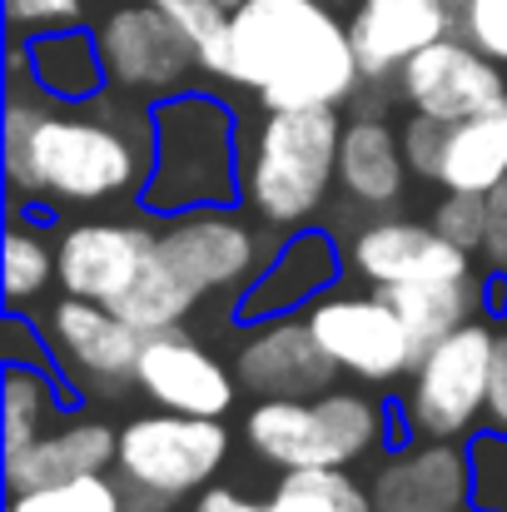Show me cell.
<instances>
[{
	"mask_svg": "<svg viewBox=\"0 0 507 512\" xmlns=\"http://www.w3.org/2000/svg\"><path fill=\"white\" fill-rule=\"evenodd\" d=\"M343 110H259L244 150V204L269 234H294L319 219L338 184Z\"/></svg>",
	"mask_w": 507,
	"mask_h": 512,
	"instance_id": "277c9868",
	"label": "cell"
},
{
	"mask_svg": "<svg viewBox=\"0 0 507 512\" xmlns=\"http://www.w3.org/2000/svg\"><path fill=\"white\" fill-rule=\"evenodd\" d=\"M304 319L314 339L324 343V353L338 363V373H348L353 383L388 388V383H403L418 363V343L378 289L338 284L304 309Z\"/></svg>",
	"mask_w": 507,
	"mask_h": 512,
	"instance_id": "9c48e42d",
	"label": "cell"
},
{
	"mask_svg": "<svg viewBox=\"0 0 507 512\" xmlns=\"http://www.w3.org/2000/svg\"><path fill=\"white\" fill-rule=\"evenodd\" d=\"M348 279L368 289H393V284H428V279H468L473 254L443 239L433 224H413L398 214H378L358 224L343 244Z\"/></svg>",
	"mask_w": 507,
	"mask_h": 512,
	"instance_id": "5bb4252c",
	"label": "cell"
},
{
	"mask_svg": "<svg viewBox=\"0 0 507 512\" xmlns=\"http://www.w3.org/2000/svg\"><path fill=\"white\" fill-rule=\"evenodd\" d=\"M493 348H498V329L488 319H473L433 348H423L403 393V433L468 443L483 428Z\"/></svg>",
	"mask_w": 507,
	"mask_h": 512,
	"instance_id": "8992f818",
	"label": "cell"
},
{
	"mask_svg": "<svg viewBox=\"0 0 507 512\" xmlns=\"http://www.w3.org/2000/svg\"><path fill=\"white\" fill-rule=\"evenodd\" d=\"M85 0H5V20L10 35H40V30H60L80 20Z\"/></svg>",
	"mask_w": 507,
	"mask_h": 512,
	"instance_id": "d6a6232c",
	"label": "cell"
},
{
	"mask_svg": "<svg viewBox=\"0 0 507 512\" xmlns=\"http://www.w3.org/2000/svg\"><path fill=\"white\" fill-rule=\"evenodd\" d=\"M348 259L329 229H294L279 239V249L269 254V264L259 269V279L234 299V324H259V319H284V314H304L314 299H324L329 289L343 284Z\"/></svg>",
	"mask_w": 507,
	"mask_h": 512,
	"instance_id": "e0dca14e",
	"label": "cell"
},
{
	"mask_svg": "<svg viewBox=\"0 0 507 512\" xmlns=\"http://www.w3.org/2000/svg\"><path fill=\"white\" fill-rule=\"evenodd\" d=\"M5 309H30L50 284H60V264H55V244H45L40 229H30L20 219V209H10V229H5Z\"/></svg>",
	"mask_w": 507,
	"mask_h": 512,
	"instance_id": "484cf974",
	"label": "cell"
},
{
	"mask_svg": "<svg viewBox=\"0 0 507 512\" xmlns=\"http://www.w3.org/2000/svg\"><path fill=\"white\" fill-rule=\"evenodd\" d=\"M483 274H503L507 279V179L498 189H488V234H483Z\"/></svg>",
	"mask_w": 507,
	"mask_h": 512,
	"instance_id": "e575fe53",
	"label": "cell"
},
{
	"mask_svg": "<svg viewBox=\"0 0 507 512\" xmlns=\"http://www.w3.org/2000/svg\"><path fill=\"white\" fill-rule=\"evenodd\" d=\"M403 329L413 334L418 353L433 348L438 339H448L453 329L473 324L478 309L488 304V274H468V279H428V284H393V289H378Z\"/></svg>",
	"mask_w": 507,
	"mask_h": 512,
	"instance_id": "603a6c76",
	"label": "cell"
},
{
	"mask_svg": "<svg viewBox=\"0 0 507 512\" xmlns=\"http://www.w3.org/2000/svg\"><path fill=\"white\" fill-rule=\"evenodd\" d=\"M279 239L264 244L259 224H249L234 204H204V209H184V214L160 219V254L194 289L199 304L219 299V294L239 299L259 279V269L269 264Z\"/></svg>",
	"mask_w": 507,
	"mask_h": 512,
	"instance_id": "ba28073f",
	"label": "cell"
},
{
	"mask_svg": "<svg viewBox=\"0 0 507 512\" xmlns=\"http://www.w3.org/2000/svg\"><path fill=\"white\" fill-rule=\"evenodd\" d=\"M45 339H50L55 373L65 378L70 398L125 393V383H135L140 348H145V334L130 319H120L110 304L75 299V294H65L60 304H50Z\"/></svg>",
	"mask_w": 507,
	"mask_h": 512,
	"instance_id": "8fae6325",
	"label": "cell"
},
{
	"mask_svg": "<svg viewBox=\"0 0 507 512\" xmlns=\"http://www.w3.org/2000/svg\"><path fill=\"white\" fill-rule=\"evenodd\" d=\"M95 40H100V60H105L110 90L135 95L145 105L169 100L179 90H194V80L204 75L194 45L179 35V25L169 20L160 5H150V0H135V5L110 10L95 25Z\"/></svg>",
	"mask_w": 507,
	"mask_h": 512,
	"instance_id": "30bf717a",
	"label": "cell"
},
{
	"mask_svg": "<svg viewBox=\"0 0 507 512\" xmlns=\"http://www.w3.org/2000/svg\"><path fill=\"white\" fill-rule=\"evenodd\" d=\"M458 30V0H353L348 35L363 85H393L398 70L433 40Z\"/></svg>",
	"mask_w": 507,
	"mask_h": 512,
	"instance_id": "ac0fdd59",
	"label": "cell"
},
{
	"mask_svg": "<svg viewBox=\"0 0 507 512\" xmlns=\"http://www.w3.org/2000/svg\"><path fill=\"white\" fill-rule=\"evenodd\" d=\"M5 512H10V508H5Z\"/></svg>",
	"mask_w": 507,
	"mask_h": 512,
	"instance_id": "60d3db41",
	"label": "cell"
},
{
	"mask_svg": "<svg viewBox=\"0 0 507 512\" xmlns=\"http://www.w3.org/2000/svg\"><path fill=\"white\" fill-rule=\"evenodd\" d=\"M398 135H403L408 170L418 174V179H428V184H438V170H443V145H448V120L413 110V115L403 120V130H398Z\"/></svg>",
	"mask_w": 507,
	"mask_h": 512,
	"instance_id": "4dcf8cb0",
	"label": "cell"
},
{
	"mask_svg": "<svg viewBox=\"0 0 507 512\" xmlns=\"http://www.w3.org/2000/svg\"><path fill=\"white\" fill-rule=\"evenodd\" d=\"M0 353L5 363H40V368H55L50 358V339H45V324H30L25 309H10L5 314V329H0Z\"/></svg>",
	"mask_w": 507,
	"mask_h": 512,
	"instance_id": "836d02e7",
	"label": "cell"
},
{
	"mask_svg": "<svg viewBox=\"0 0 507 512\" xmlns=\"http://www.w3.org/2000/svg\"><path fill=\"white\" fill-rule=\"evenodd\" d=\"M224 5H229V10H239V5H244V0H224Z\"/></svg>",
	"mask_w": 507,
	"mask_h": 512,
	"instance_id": "f35d334b",
	"label": "cell"
},
{
	"mask_svg": "<svg viewBox=\"0 0 507 512\" xmlns=\"http://www.w3.org/2000/svg\"><path fill=\"white\" fill-rule=\"evenodd\" d=\"M408 155L403 135L388 125L383 110H358L343 120V145H338V189L358 209H393L408 189Z\"/></svg>",
	"mask_w": 507,
	"mask_h": 512,
	"instance_id": "44dd1931",
	"label": "cell"
},
{
	"mask_svg": "<svg viewBox=\"0 0 507 512\" xmlns=\"http://www.w3.org/2000/svg\"><path fill=\"white\" fill-rule=\"evenodd\" d=\"M115 453H120V428L90 413H65L50 433L5 453V493H30L80 473H110Z\"/></svg>",
	"mask_w": 507,
	"mask_h": 512,
	"instance_id": "ffe728a7",
	"label": "cell"
},
{
	"mask_svg": "<svg viewBox=\"0 0 507 512\" xmlns=\"http://www.w3.org/2000/svg\"><path fill=\"white\" fill-rule=\"evenodd\" d=\"M20 40H25V75H15V80H30L40 95L65 100V105H85V100L110 90L95 30L60 25V30L20 35Z\"/></svg>",
	"mask_w": 507,
	"mask_h": 512,
	"instance_id": "7402d4cb",
	"label": "cell"
},
{
	"mask_svg": "<svg viewBox=\"0 0 507 512\" xmlns=\"http://www.w3.org/2000/svg\"><path fill=\"white\" fill-rule=\"evenodd\" d=\"M393 95L408 110L438 115L448 125L473 120V115H493L507 110V65L493 55H483L473 40H463L458 30L423 45L393 80Z\"/></svg>",
	"mask_w": 507,
	"mask_h": 512,
	"instance_id": "7c38bea8",
	"label": "cell"
},
{
	"mask_svg": "<svg viewBox=\"0 0 507 512\" xmlns=\"http://www.w3.org/2000/svg\"><path fill=\"white\" fill-rule=\"evenodd\" d=\"M423 512H458V508H423Z\"/></svg>",
	"mask_w": 507,
	"mask_h": 512,
	"instance_id": "ab89813d",
	"label": "cell"
},
{
	"mask_svg": "<svg viewBox=\"0 0 507 512\" xmlns=\"http://www.w3.org/2000/svg\"><path fill=\"white\" fill-rule=\"evenodd\" d=\"M428 224L453 239L458 249L478 254L483 249V234H488V194H473V189H443V199L433 204Z\"/></svg>",
	"mask_w": 507,
	"mask_h": 512,
	"instance_id": "f1b7e54d",
	"label": "cell"
},
{
	"mask_svg": "<svg viewBox=\"0 0 507 512\" xmlns=\"http://www.w3.org/2000/svg\"><path fill=\"white\" fill-rule=\"evenodd\" d=\"M473 453V512H507V438L478 428L468 438Z\"/></svg>",
	"mask_w": 507,
	"mask_h": 512,
	"instance_id": "f546056e",
	"label": "cell"
},
{
	"mask_svg": "<svg viewBox=\"0 0 507 512\" xmlns=\"http://www.w3.org/2000/svg\"><path fill=\"white\" fill-rule=\"evenodd\" d=\"M378 512H423V508H473V453L453 438H413L388 453L373 473Z\"/></svg>",
	"mask_w": 507,
	"mask_h": 512,
	"instance_id": "d6986e66",
	"label": "cell"
},
{
	"mask_svg": "<svg viewBox=\"0 0 507 512\" xmlns=\"http://www.w3.org/2000/svg\"><path fill=\"white\" fill-rule=\"evenodd\" d=\"M160 259V229L140 219H80L55 239L60 294L120 304Z\"/></svg>",
	"mask_w": 507,
	"mask_h": 512,
	"instance_id": "4fadbf2b",
	"label": "cell"
},
{
	"mask_svg": "<svg viewBox=\"0 0 507 512\" xmlns=\"http://www.w3.org/2000/svg\"><path fill=\"white\" fill-rule=\"evenodd\" d=\"M155 165V115L145 100L105 90L85 105L10 80L5 95V184L10 209H90L140 199Z\"/></svg>",
	"mask_w": 507,
	"mask_h": 512,
	"instance_id": "6da1fadb",
	"label": "cell"
},
{
	"mask_svg": "<svg viewBox=\"0 0 507 512\" xmlns=\"http://www.w3.org/2000/svg\"><path fill=\"white\" fill-rule=\"evenodd\" d=\"M135 388L169 413H194V418H229L234 398H239V373L234 363H224L214 348L184 334H145L140 348V368H135Z\"/></svg>",
	"mask_w": 507,
	"mask_h": 512,
	"instance_id": "9a60e30c",
	"label": "cell"
},
{
	"mask_svg": "<svg viewBox=\"0 0 507 512\" xmlns=\"http://www.w3.org/2000/svg\"><path fill=\"white\" fill-rule=\"evenodd\" d=\"M458 35L507 65V0H458Z\"/></svg>",
	"mask_w": 507,
	"mask_h": 512,
	"instance_id": "1f68e13d",
	"label": "cell"
},
{
	"mask_svg": "<svg viewBox=\"0 0 507 512\" xmlns=\"http://www.w3.org/2000/svg\"><path fill=\"white\" fill-rule=\"evenodd\" d=\"M483 428L507 438V329H498L493 348V378H488V408H483Z\"/></svg>",
	"mask_w": 507,
	"mask_h": 512,
	"instance_id": "d590c367",
	"label": "cell"
},
{
	"mask_svg": "<svg viewBox=\"0 0 507 512\" xmlns=\"http://www.w3.org/2000/svg\"><path fill=\"white\" fill-rule=\"evenodd\" d=\"M155 115V165L140 189V214L169 219L204 204H239V110L214 90H179L150 105Z\"/></svg>",
	"mask_w": 507,
	"mask_h": 512,
	"instance_id": "3957f363",
	"label": "cell"
},
{
	"mask_svg": "<svg viewBox=\"0 0 507 512\" xmlns=\"http://www.w3.org/2000/svg\"><path fill=\"white\" fill-rule=\"evenodd\" d=\"M125 483V478H120ZM174 503L160 498V493H150V488H135V483H125V512H169Z\"/></svg>",
	"mask_w": 507,
	"mask_h": 512,
	"instance_id": "74e56055",
	"label": "cell"
},
{
	"mask_svg": "<svg viewBox=\"0 0 507 512\" xmlns=\"http://www.w3.org/2000/svg\"><path fill=\"white\" fill-rule=\"evenodd\" d=\"M10 512H125V483L120 473H80L65 483H45L30 493H10Z\"/></svg>",
	"mask_w": 507,
	"mask_h": 512,
	"instance_id": "83f0119b",
	"label": "cell"
},
{
	"mask_svg": "<svg viewBox=\"0 0 507 512\" xmlns=\"http://www.w3.org/2000/svg\"><path fill=\"white\" fill-rule=\"evenodd\" d=\"M160 5L169 20L179 25V35L194 45L204 75L229 80V45H234V10L224 0H150Z\"/></svg>",
	"mask_w": 507,
	"mask_h": 512,
	"instance_id": "4316f807",
	"label": "cell"
},
{
	"mask_svg": "<svg viewBox=\"0 0 507 512\" xmlns=\"http://www.w3.org/2000/svg\"><path fill=\"white\" fill-rule=\"evenodd\" d=\"M239 329L244 334L234 343V373L254 398H314L343 378L304 314L259 319Z\"/></svg>",
	"mask_w": 507,
	"mask_h": 512,
	"instance_id": "2e32d148",
	"label": "cell"
},
{
	"mask_svg": "<svg viewBox=\"0 0 507 512\" xmlns=\"http://www.w3.org/2000/svg\"><path fill=\"white\" fill-rule=\"evenodd\" d=\"M393 408L373 388H324L314 398H259L244 413V443L274 473L358 468L388 453Z\"/></svg>",
	"mask_w": 507,
	"mask_h": 512,
	"instance_id": "5b68a950",
	"label": "cell"
},
{
	"mask_svg": "<svg viewBox=\"0 0 507 512\" xmlns=\"http://www.w3.org/2000/svg\"><path fill=\"white\" fill-rule=\"evenodd\" d=\"M229 448H234V438L219 418L155 408V413H140L120 428L115 473L135 488L160 493L169 503H184L219 478V468L229 463Z\"/></svg>",
	"mask_w": 507,
	"mask_h": 512,
	"instance_id": "52a82bcc",
	"label": "cell"
},
{
	"mask_svg": "<svg viewBox=\"0 0 507 512\" xmlns=\"http://www.w3.org/2000/svg\"><path fill=\"white\" fill-rule=\"evenodd\" d=\"M244 503H249V498H239L234 488H214V483H209V488L194 493L189 512H244Z\"/></svg>",
	"mask_w": 507,
	"mask_h": 512,
	"instance_id": "8d00e7d4",
	"label": "cell"
},
{
	"mask_svg": "<svg viewBox=\"0 0 507 512\" xmlns=\"http://www.w3.org/2000/svg\"><path fill=\"white\" fill-rule=\"evenodd\" d=\"M229 85L254 90L259 110L358 100L363 65L348 20L329 0H244L234 10Z\"/></svg>",
	"mask_w": 507,
	"mask_h": 512,
	"instance_id": "7a4b0ae2",
	"label": "cell"
},
{
	"mask_svg": "<svg viewBox=\"0 0 507 512\" xmlns=\"http://www.w3.org/2000/svg\"><path fill=\"white\" fill-rule=\"evenodd\" d=\"M65 378L40 363H5L0 378V423H5V453L35 443L65 418Z\"/></svg>",
	"mask_w": 507,
	"mask_h": 512,
	"instance_id": "cb8c5ba5",
	"label": "cell"
},
{
	"mask_svg": "<svg viewBox=\"0 0 507 512\" xmlns=\"http://www.w3.org/2000/svg\"><path fill=\"white\" fill-rule=\"evenodd\" d=\"M507 179V110L493 115H473L448 125V145H443V189H473L488 194Z\"/></svg>",
	"mask_w": 507,
	"mask_h": 512,
	"instance_id": "d4e9b609",
	"label": "cell"
}]
</instances>
